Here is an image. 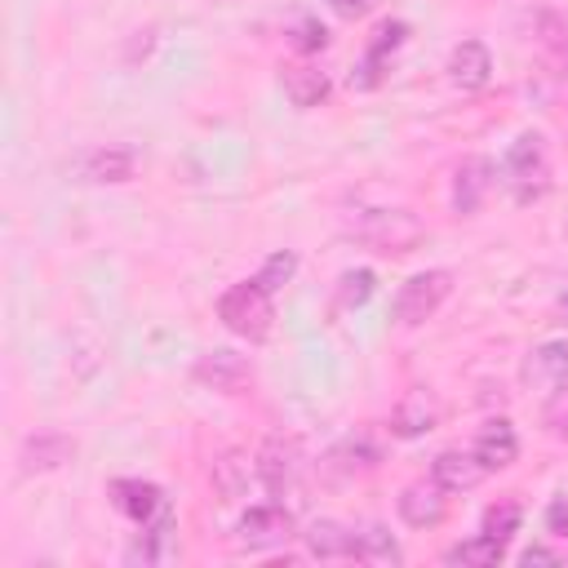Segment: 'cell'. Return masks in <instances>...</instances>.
I'll use <instances>...</instances> for the list:
<instances>
[{"mask_svg":"<svg viewBox=\"0 0 568 568\" xmlns=\"http://www.w3.org/2000/svg\"><path fill=\"white\" fill-rule=\"evenodd\" d=\"M217 320L244 342H266L275 328V302L257 280H240L217 297Z\"/></svg>","mask_w":568,"mask_h":568,"instance_id":"6da1fadb","label":"cell"},{"mask_svg":"<svg viewBox=\"0 0 568 568\" xmlns=\"http://www.w3.org/2000/svg\"><path fill=\"white\" fill-rule=\"evenodd\" d=\"M501 182L510 186V195L519 204H532L550 191V155H546V142L541 133H519L501 160Z\"/></svg>","mask_w":568,"mask_h":568,"instance_id":"7a4b0ae2","label":"cell"},{"mask_svg":"<svg viewBox=\"0 0 568 568\" xmlns=\"http://www.w3.org/2000/svg\"><path fill=\"white\" fill-rule=\"evenodd\" d=\"M355 235H359L368 248L399 257V253H413V248L426 240V226H422L408 209H373V213H364V217L355 222Z\"/></svg>","mask_w":568,"mask_h":568,"instance_id":"3957f363","label":"cell"},{"mask_svg":"<svg viewBox=\"0 0 568 568\" xmlns=\"http://www.w3.org/2000/svg\"><path fill=\"white\" fill-rule=\"evenodd\" d=\"M448 293H453V271H444V266L417 271V275L404 280L399 293H395V324H399V328L426 324V320L448 302Z\"/></svg>","mask_w":568,"mask_h":568,"instance_id":"277c9868","label":"cell"},{"mask_svg":"<svg viewBox=\"0 0 568 568\" xmlns=\"http://www.w3.org/2000/svg\"><path fill=\"white\" fill-rule=\"evenodd\" d=\"M293 537V515L284 506H248L235 524V541L244 550H271Z\"/></svg>","mask_w":568,"mask_h":568,"instance_id":"5b68a950","label":"cell"},{"mask_svg":"<svg viewBox=\"0 0 568 568\" xmlns=\"http://www.w3.org/2000/svg\"><path fill=\"white\" fill-rule=\"evenodd\" d=\"M404 40H408V22H382V27L373 31L368 49H364V62L351 71V89H377L386 62L404 49Z\"/></svg>","mask_w":568,"mask_h":568,"instance_id":"8992f818","label":"cell"},{"mask_svg":"<svg viewBox=\"0 0 568 568\" xmlns=\"http://www.w3.org/2000/svg\"><path fill=\"white\" fill-rule=\"evenodd\" d=\"M399 519L408 528H435L448 519V488H439L435 479H417L399 493Z\"/></svg>","mask_w":568,"mask_h":568,"instance_id":"52a82bcc","label":"cell"},{"mask_svg":"<svg viewBox=\"0 0 568 568\" xmlns=\"http://www.w3.org/2000/svg\"><path fill=\"white\" fill-rule=\"evenodd\" d=\"M257 479L271 488V493H280V488H288L293 479H297V470H302V448H297V439H284V435H271L262 448H257Z\"/></svg>","mask_w":568,"mask_h":568,"instance_id":"ba28073f","label":"cell"},{"mask_svg":"<svg viewBox=\"0 0 568 568\" xmlns=\"http://www.w3.org/2000/svg\"><path fill=\"white\" fill-rule=\"evenodd\" d=\"M248 377H253V364L235 351H204L195 359V382H204L222 395H235L240 386H248Z\"/></svg>","mask_w":568,"mask_h":568,"instance_id":"9c48e42d","label":"cell"},{"mask_svg":"<svg viewBox=\"0 0 568 568\" xmlns=\"http://www.w3.org/2000/svg\"><path fill=\"white\" fill-rule=\"evenodd\" d=\"M430 479H435L439 488H448V493H470V488H479V484L488 479V466L475 457V448H470V453L444 448V453L430 462Z\"/></svg>","mask_w":568,"mask_h":568,"instance_id":"30bf717a","label":"cell"},{"mask_svg":"<svg viewBox=\"0 0 568 568\" xmlns=\"http://www.w3.org/2000/svg\"><path fill=\"white\" fill-rule=\"evenodd\" d=\"M111 501H115V510L129 515L138 528H146L151 519H160V515L169 510L164 493H160L155 484H146V479H115V484H111Z\"/></svg>","mask_w":568,"mask_h":568,"instance_id":"8fae6325","label":"cell"},{"mask_svg":"<svg viewBox=\"0 0 568 568\" xmlns=\"http://www.w3.org/2000/svg\"><path fill=\"white\" fill-rule=\"evenodd\" d=\"M435 426H439V399L430 390H422V386L408 390L390 413V435H399V439H417V435H426Z\"/></svg>","mask_w":568,"mask_h":568,"instance_id":"7c38bea8","label":"cell"},{"mask_svg":"<svg viewBox=\"0 0 568 568\" xmlns=\"http://www.w3.org/2000/svg\"><path fill=\"white\" fill-rule=\"evenodd\" d=\"M488 191H493V164L484 155L462 160L457 173H453V209L457 213H479V204L488 200Z\"/></svg>","mask_w":568,"mask_h":568,"instance_id":"4fadbf2b","label":"cell"},{"mask_svg":"<svg viewBox=\"0 0 568 568\" xmlns=\"http://www.w3.org/2000/svg\"><path fill=\"white\" fill-rule=\"evenodd\" d=\"M75 457V439L62 435V430H40L22 444V475H44V470H58L62 462Z\"/></svg>","mask_w":568,"mask_h":568,"instance_id":"5bb4252c","label":"cell"},{"mask_svg":"<svg viewBox=\"0 0 568 568\" xmlns=\"http://www.w3.org/2000/svg\"><path fill=\"white\" fill-rule=\"evenodd\" d=\"M488 75H493V53H488L479 40L453 44V53H448V80H453L457 89L475 93V89L488 84Z\"/></svg>","mask_w":568,"mask_h":568,"instance_id":"9a60e30c","label":"cell"},{"mask_svg":"<svg viewBox=\"0 0 568 568\" xmlns=\"http://www.w3.org/2000/svg\"><path fill=\"white\" fill-rule=\"evenodd\" d=\"M475 457H479L488 470H506V466H515V457H519V435H515V426H510L506 417L484 422L479 435H475Z\"/></svg>","mask_w":568,"mask_h":568,"instance_id":"2e32d148","label":"cell"},{"mask_svg":"<svg viewBox=\"0 0 568 568\" xmlns=\"http://www.w3.org/2000/svg\"><path fill=\"white\" fill-rule=\"evenodd\" d=\"M524 382L537 390H559L568 386V342H541L524 359Z\"/></svg>","mask_w":568,"mask_h":568,"instance_id":"e0dca14e","label":"cell"},{"mask_svg":"<svg viewBox=\"0 0 568 568\" xmlns=\"http://www.w3.org/2000/svg\"><path fill=\"white\" fill-rule=\"evenodd\" d=\"M280 80H284V93L293 98V106H302V111L320 106V102L328 98V89H333L328 75H324L320 67H311V62H293V67H284Z\"/></svg>","mask_w":568,"mask_h":568,"instance_id":"ac0fdd59","label":"cell"},{"mask_svg":"<svg viewBox=\"0 0 568 568\" xmlns=\"http://www.w3.org/2000/svg\"><path fill=\"white\" fill-rule=\"evenodd\" d=\"M302 537H306V550L315 559H355V532L342 528L337 519H315Z\"/></svg>","mask_w":568,"mask_h":568,"instance_id":"d6986e66","label":"cell"},{"mask_svg":"<svg viewBox=\"0 0 568 568\" xmlns=\"http://www.w3.org/2000/svg\"><path fill=\"white\" fill-rule=\"evenodd\" d=\"M138 173V151L133 146H102L84 155V178L89 182H129Z\"/></svg>","mask_w":568,"mask_h":568,"instance_id":"ffe728a7","label":"cell"},{"mask_svg":"<svg viewBox=\"0 0 568 568\" xmlns=\"http://www.w3.org/2000/svg\"><path fill=\"white\" fill-rule=\"evenodd\" d=\"M444 559H448V564H470V568H497V564L506 559V541H497V537L479 532V537L457 541V546H453Z\"/></svg>","mask_w":568,"mask_h":568,"instance_id":"44dd1931","label":"cell"},{"mask_svg":"<svg viewBox=\"0 0 568 568\" xmlns=\"http://www.w3.org/2000/svg\"><path fill=\"white\" fill-rule=\"evenodd\" d=\"M253 470H257V462H248V457H240V453H226L222 462H213V488H217L226 501H235V497H244Z\"/></svg>","mask_w":568,"mask_h":568,"instance_id":"7402d4cb","label":"cell"},{"mask_svg":"<svg viewBox=\"0 0 568 568\" xmlns=\"http://www.w3.org/2000/svg\"><path fill=\"white\" fill-rule=\"evenodd\" d=\"M355 559H364V564H399L404 555H399V546H395V537L386 528H364V532H355Z\"/></svg>","mask_w":568,"mask_h":568,"instance_id":"603a6c76","label":"cell"},{"mask_svg":"<svg viewBox=\"0 0 568 568\" xmlns=\"http://www.w3.org/2000/svg\"><path fill=\"white\" fill-rule=\"evenodd\" d=\"M373 288H377V275H373L368 266L346 271V275L337 280V306H342V311H355V306H364V302L373 297Z\"/></svg>","mask_w":568,"mask_h":568,"instance_id":"cb8c5ba5","label":"cell"},{"mask_svg":"<svg viewBox=\"0 0 568 568\" xmlns=\"http://www.w3.org/2000/svg\"><path fill=\"white\" fill-rule=\"evenodd\" d=\"M293 275H297V253L280 248V253H271V257L262 262V271H257L253 280H257V284H262L266 293H280V288H284V284L293 280Z\"/></svg>","mask_w":568,"mask_h":568,"instance_id":"d4e9b609","label":"cell"},{"mask_svg":"<svg viewBox=\"0 0 568 568\" xmlns=\"http://www.w3.org/2000/svg\"><path fill=\"white\" fill-rule=\"evenodd\" d=\"M519 519H524V510H519V501H497V506H488L484 510V532L488 537H497V541H510L515 537V528H519Z\"/></svg>","mask_w":568,"mask_h":568,"instance_id":"484cf974","label":"cell"},{"mask_svg":"<svg viewBox=\"0 0 568 568\" xmlns=\"http://www.w3.org/2000/svg\"><path fill=\"white\" fill-rule=\"evenodd\" d=\"M288 44H293L297 53H320V49L328 44V31H324V22H315V18H302V22L288 31Z\"/></svg>","mask_w":568,"mask_h":568,"instance_id":"4316f807","label":"cell"},{"mask_svg":"<svg viewBox=\"0 0 568 568\" xmlns=\"http://www.w3.org/2000/svg\"><path fill=\"white\" fill-rule=\"evenodd\" d=\"M537 40L559 58H568V22L559 13H537Z\"/></svg>","mask_w":568,"mask_h":568,"instance_id":"83f0119b","label":"cell"},{"mask_svg":"<svg viewBox=\"0 0 568 568\" xmlns=\"http://www.w3.org/2000/svg\"><path fill=\"white\" fill-rule=\"evenodd\" d=\"M541 422H546V430H550V435H568V386L550 390V404H546Z\"/></svg>","mask_w":568,"mask_h":568,"instance_id":"f1b7e54d","label":"cell"},{"mask_svg":"<svg viewBox=\"0 0 568 568\" xmlns=\"http://www.w3.org/2000/svg\"><path fill=\"white\" fill-rule=\"evenodd\" d=\"M546 528H550V537H568V497H555L546 506Z\"/></svg>","mask_w":568,"mask_h":568,"instance_id":"f546056e","label":"cell"},{"mask_svg":"<svg viewBox=\"0 0 568 568\" xmlns=\"http://www.w3.org/2000/svg\"><path fill=\"white\" fill-rule=\"evenodd\" d=\"M328 4H333V13H337V18H364L377 0H328Z\"/></svg>","mask_w":568,"mask_h":568,"instance_id":"4dcf8cb0","label":"cell"},{"mask_svg":"<svg viewBox=\"0 0 568 568\" xmlns=\"http://www.w3.org/2000/svg\"><path fill=\"white\" fill-rule=\"evenodd\" d=\"M519 559H524V564L532 568V564H559L564 555H559V550H550V546H528V550H524Z\"/></svg>","mask_w":568,"mask_h":568,"instance_id":"1f68e13d","label":"cell"},{"mask_svg":"<svg viewBox=\"0 0 568 568\" xmlns=\"http://www.w3.org/2000/svg\"><path fill=\"white\" fill-rule=\"evenodd\" d=\"M559 311H564V315H568V288H564V297H559Z\"/></svg>","mask_w":568,"mask_h":568,"instance_id":"d6a6232c","label":"cell"}]
</instances>
